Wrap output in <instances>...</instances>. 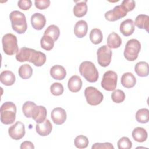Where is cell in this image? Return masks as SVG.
<instances>
[{"label":"cell","mask_w":149,"mask_h":149,"mask_svg":"<svg viewBox=\"0 0 149 149\" xmlns=\"http://www.w3.org/2000/svg\"><path fill=\"white\" fill-rule=\"evenodd\" d=\"M12 29L18 34H23L27 29L26 18L24 13L18 10L11 12L9 15Z\"/></svg>","instance_id":"obj_1"},{"label":"cell","mask_w":149,"mask_h":149,"mask_svg":"<svg viewBox=\"0 0 149 149\" xmlns=\"http://www.w3.org/2000/svg\"><path fill=\"white\" fill-rule=\"evenodd\" d=\"M20 148L21 149H26H26H27V148L34 149V146L31 141H24L23 143H22Z\"/></svg>","instance_id":"obj_42"},{"label":"cell","mask_w":149,"mask_h":149,"mask_svg":"<svg viewBox=\"0 0 149 149\" xmlns=\"http://www.w3.org/2000/svg\"><path fill=\"white\" fill-rule=\"evenodd\" d=\"M118 75L116 72L112 70L107 71L103 75L101 80V87L107 91L115 90L117 85Z\"/></svg>","instance_id":"obj_7"},{"label":"cell","mask_w":149,"mask_h":149,"mask_svg":"<svg viewBox=\"0 0 149 149\" xmlns=\"http://www.w3.org/2000/svg\"><path fill=\"white\" fill-rule=\"evenodd\" d=\"M121 84L127 88L133 87L136 83V79L135 76L130 72H126L122 74L121 77Z\"/></svg>","instance_id":"obj_20"},{"label":"cell","mask_w":149,"mask_h":149,"mask_svg":"<svg viewBox=\"0 0 149 149\" xmlns=\"http://www.w3.org/2000/svg\"><path fill=\"white\" fill-rule=\"evenodd\" d=\"M37 105L32 101H26L22 106V111L26 118H31L33 111Z\"/></svg>","instance_id":"obj_33"},{"label":"cell","mask_w":149,"mask_h":149,"mask_svg":"<svg viewBox=\"0 0 149 149\" xmlns=\"http://www.w3.org/2000/svg\"><path fill=\"white\" fill-rule=\"evenodd\" d=\"M0 112L1 121L2 123L10 125L15 120L16 107L14 103L10 101L5 102L1 105Z\"/></svg>","instance_id":"obj_2"},{"label":"cell","mask_w":149,"mask_h":149,"mask_svg":"<svg viewBox=\"0 0 149 149\" xmlns=\"http://www.w3.org/2000/svg\"><path fill=\"white\" fill-rule=\"evenodd\" d=\"M18 73L20 77L23 79H28L32 76L33 69L30 65L24 64L20 66Z\"/></svg>","instance_id":"obj_29"},{"label":"cell","mask_w":149,"mask_h":149,"mask_svg":"<svg viewBox=\"0 0 149 149\" xmlns=\"http://www.w3.org/2000/svg\"><path fill=\"white\" fill-rule=\"evenodd\" d=\"M119 30L124 36L128 37L132 35L134 31V24L133 20L127 19L123 20L120 24Z\"/></svg>","instance_id":"obj_16"},{"label":"cell","mask_w":149,"mask_h":149,"mask_svg":"<svg viewBox=\"0 0 149 149\" xmlns=\"http://www.w3.org/2000/svg\"><path fill=\"white\" fill-rule=\"evenodd\" d=\"M107 46L109 48H118L122 44V39L116 33L112 32L107 37Z\"/></svg>","instance_id":"obj_22"},{"label":"cell","mask_w":149,"mask_h":149,"mask_svg":"<svg viewBox=\"0 0 149 149\" xmlns=\"http://www.w3.org/2000/svg\"><path fill=\"white\" fill-rule=\"evenodd\" d=\"M16 77L14 73L10 70H3L0 74V81L5 86H12L14 84Z\"/></svg>","instance_id":"obj_21"},{"label":"cell","mask_w":149,"mask_h":149,"mask_svg":"<svg viewBox=\"0 0 149 149\" xmlns=\"http://www.w3.org/2000/svg\"><path fill=\"white\" fill-rule=\"evenodd\" d=\"M84 95L87 102L91 105H97L100 104L104 99L103 94L95 87L90 86L86 88Z\"/></svg>","instance_id":"obj_6"},{"label":"cell","mask_w":149,"mask_h":149,"mask_svg":"<svg viewBox=\"0 0 149 149\" xmlns=\"http://www.w3.org/2000/svg\"><path fill=\"white\" fill-rule=\"evenodd\" d=\"M3 50L8 55H12L19 51L17 40L15 35L8 33L5 34L2 38Z\"/></svg>","instance_id":"obj_4"},{"label":"cell","mask_w":149,"mask_h":149,"mask_svg":"<svg viewBox=\"0 0 149 149\" xmlns=\"http://www.w3.org/2000/svg\"><path fill=\"white\" fill-rule=\"evenodd\" d=\"M52 129V125L49 119H45L41 123H37L36 125V132L41 136L49 135Z\"/></svg>","instance_id":"obj_14"},{"label":"cell","mask_w":149,"mask_h":149,"mask_svg":"<svg viewBox=\"0 0 149 149\" xmlns=\"http://www.w3.org/2000/svg\"><path fill=\"white\" fill-rule=\"evenodd\" d=\"M54 40L47 35H43L40 40L41 48L46 51L51 50L54 46Z\"/></svg>","instance_id":"obj_32"},{"label":"cell","mask_w":149,"mask_h":149,"mask_svg":"<svg viewBox=\"0 0 149 149\" xmlns=\"http://www.w3.org/2000/svg\"><path fill=\"white\" fill-rule=\"evenodd\" d=\"M103 36L101 30L99 29L95 28L91 30L90 33V39L94 44H98L101 42Z\"/></svg>","instance_id":"obj_31"},{"label":"cell","mask_w":149,"mask_h":149,"mask_svg":"<svg viewBox=\"0 0 149 149\" xmlns=\"http://www.w3.org/2000/svg\"><path fill=\"white\" fill-rule=\"evenodd\" d=\"M87 1H79L73 7V13L75 16L77 17H81L84 16L87 12V5L86 4Z\"/></svg>","instance_id":"obj_25"},{"label":"cell","mask_w":149,"mask_h":149,"mask_svg":"<svg viewBox=\"0 0 149 149\" xmlns=\"http://www.w3.org/2000/svg\"><path fill=\"white\" fill-rule=\"evenodd\" d=\"M121 5H122L126 8L127 12H130L134 9L136 3L133 0H123L122 2Z\"/></svg>","instance_id":"obj_41"},{"label":"cell","mask_w":149,"mask_h":149,"mask_svg":"<svg viewBox=\"0 0 149 149\" xmlns=\"http://www.w3.org/2000/svg\"><path fill=\"white\" fill-rule=\"evenodd\" d=\"M136 119L139 123H147L149 120V110L147 108L139 109L136 113Z\"/></svg>","instance_id":"obj_30"},{"label":"cell","mask_w":149,"mask_h":149,"mask_svg":"<svg viewBox=\"0 0 149 149\" xmlns=\"http://www.w3.org/2000/svg\"><path fill=\"white\" fill-rule=\"evenodd\" d=\"M88 139L84 135L77 136L74 140V146L80 149L86 148L88 146Z\"/></svg>","instance_id":"obj_34"},{"label":"cell","mask_w":149,"mask_h":149,"mask_svg":"<svg viewBox=\"0 0 149 149\" xmlns=\"http://www.w3.org/2000/svg\"><path fill=\"white\" fill-rule=\"evenodd\" d=\"M45 61L46 55L44 53L32 49L31 54L29 62L32 63L36 66L40 67L42 66L45 63Z\"/></svg>","instance_id":"obj_12"},{"label":"cell","mask_w":149,"mask_h":149,"mask_svg":"<svg viewBox=\"0 0 149 149\" xmlns=\"http://www.w3.org/2000/svg\"><path fill=\"white\" fill-rule=\"evenodd\" d=\"M97 55L98 63L100 66L107 67L110 64L112 52L107 45L100 47L97 51Z\"/></svg>","instance_id":"obj_8"},{"label":"cell","mask_w":149,"mask_h":149,"mask_svg":"<svg viewBox=\"0 0 149 149\" xmlns=\"http://www.w3.org/2000/svg\"><path fill=\"white\" fill-rule=\"evenodd\" d=\"M32 49L23 47L21 48L19 51L16 53V59L17 61L23 62L26 61H29Z\"/></svg>","instance_id":"obj_26"},{"label":"cell","mask_w":149,"mask_h":149,"mask_svg":"<svg viewBox=\"0 0 149 149\" xmlns=\"http://www.w3.org/2000/svg\"><path fill=\"white\" fill-rule=\"evenodd\" d=\"M134 24L138 28L145 29L147 32H148L149 29V16L147 15H139L135 19Z\"/></svg>","instance_id":"obj_23"},{"label":"cell","mask_w":149,"mask_h":149,"mask_svg":"<svg viewBox=\"0 0 149 149\" xmlns=\"http://www.w3.org/2000/svg\"><path fill=\"white\" fill-rule=\"evenodd\" d=\"M127 12V10L122 5H117L113 9L105 12V17L108 21L113 22L126 16Z\"/></svg>","instance_id":"obj_9"},{"label":"cell","mask_w":149,"mask_h":149,"mask_svg":"<svg viewBox=\"0 0 149 149\" xmlns=\"http://www.w3.org/2000/svg\"><path fill=\"white\" fill-rule=\"evenodd\" d=\"M51 117L55 124L60 125L65 122L66 119V112L64 109L61 107L55 108L51 112Z\"/></svg>","instance_id":"obj_11"},{"label":"cell","mask_w":149,"mask_h":149,"mask_svg":"<svg viewBox=\"0 0 149 149\" xmlns=\"http://www.w3.org/2000/svg\"><path fill=\"white\" fill-rule=\"evenodd\" d=\"M8 133L10 137L16 140L22 139L25 135V126L21 122H16L8 129Z\"/></svg>","instance_id":"obj_10"},{"label":"cell","mask_w":149,"mask_h":149,"mask_svg":"<svg viewBox=\"0 0 149 149\" xmlns=\"http://www.w3.org/2000/svg\"><path fill=\"white\" fill-rule=\"evenodd\" d=\"M46 23V19L44 15L40 13H35L31 16V24L36 30H40L44 28Z\"/></svg>","instance_id":"obj_13"},{"label":"cell","mask_w":149,"mask_h":149,"mask_svg":"<svg viewBox=\"0 0 149 149\" xmlns=\"http://www.w3.org/2000/svg\"><path fill=\"white\" fill-rule=\"evenodd\" d=\"M50 74L54 79L61 80L64 79V78L66 77V71L63 66L56 65L51 68Z\"/></svg>","instance_id":"obj_18"},{"label":"cell","mask_w":149,"mask_h":149,"mask_svg":"<svg viewBox=\"0 0 149 149\" xmlns=\"http://www.w3.org/2000/svg\"><path fill=\"white\" fill-rule=\"evenodd\" d=\"M111 98L115 103H121L125 99V93L121 90H115L112 93Z\"/></svg>","instance_id":"obj_35"},{"label":"cell","mask_w":149,"mask_h":149,"mask_svg":"<svg viewBox=\"0 0 149 149\" xmlns=\"http://www.w3.org/2000/svg\"><path fill=\"white\" fill-rule=\"evenodd\" d=\"M132 137L133 139L140 143L145 141L147 139V132L145 129L141 127H137L132 131Z\"/></svg>","instance_id":"obj_24"},{"label":"cell","mask_w":149,"mask_h":149,"mask_svg":"<svg viewBox=\"0 0 149 149\" xmlns=\"http://www.w3.org/2000/svg\"><path fill=\"white\" fill-rule=\"evenodd\" d=\"M44 35H47L51 37L54 41H56L58 39L60 35L59 29L56 25H50L45 30Z\"/></svg>","instance_id":"obj_28"},{"label":"cell","mask_w":149,"mask_h":149,"mask_svg":"<svg viewBox=\"0 0 149 149\" xmlns=\"http://www.w3.org/2000/svg\"><path fill=\"white\" fill-rule=\"evenodd\" d=\"M134 71L140 77H146L149 73L148 64L146 62H137L134 66Z\"/></svg>","instance_id":"obj_27"},{"label":"cell","mask_w":149,"mask_h":149,"mask_svg":"<svg viewBox=\"0 0 149 149\" xmlns=\"http://www.w3.org/2000/svg\"><path fill=\"white\" fill-rule=\"evenodd\" d=\"M50 1L49 0H36L34 4L36 7L38 9H45L49 7L50 5Z\"/></svg>","instance_id":"obj_38"},{"label":"cell","mask_w":149,"mask_h":149,"mask_svg":"<svg viewBox=\"0 0 149 149\" xmlns=\"http://www.w3.org/2000/svg\"><path fill=\"white\" fill-rule=\"evenodd\" d=\"M117 144L119 149H130L132 147V141L127 137H121L118 140Z\"/></svg>","instance_id":"obj_36"},{"label":"cell","mask_w":149,"mask_h":149,"mask_svg":"<svg viewBox=\"0 0 149 149\" xmlns=\"http://www.w3.org/2000/svg\"><path fill=\"white\" fill-rule=\"evenodd\" d=\"M92 149H102V148H105V149H113L114 147L113 145L110 143H97L94 144L92 147Z\"/></svg>","instance_id":"obj_40"},{"label":"cell","mask_w":149,"mask_h":149,"mask_svg":"<svg viewBox=\"0 0 149 149\" xmlns=\"http://www.w3.org/2000/svg\"><path fill=\"white\" fill-rule=\"evenodd\" d=\"M47 114V109L44 106L36 105L33 111L31 118H33L37 123H41L46 119Z\"/></svg>","instance_id":"obj_15"},{"label":"cell","mask_w":149,"mask_h":149,"mask_svg":"<svg viewBox=\"0 0 149 149\" xmlns=\"http://www.w3.org/2000/svg\"><path fill=\"white\" fill-rule=\"evenodd\" d=\"M80 74L85 79L90 83L97 81L98 79V72L95 65L90 61H84L79 66Z\"/></svg>","instance_id":"obj_3"},{"label":"cell","mask_w":149,"mask_h":149,"mask_svg":"<svg viewBox=\"0 0 149 149\" xmlns=\"http://www.w3.org/2000/svg\"><path fill=\"white\" fill-rule=\"evenodd\" d=\"M140 49V42L136 39H130L125 45L123 52L124 56L127 61H134L137 58Z\"/></svg>","instance_id":"obj_5"},{"label":"cell","mask_w":149,"mask_h":149,"mask_svg":"<svg viewBox=\"0 0 149 149\" xmlns=\"http://www.w3.org/2000/svg\"><path fill=\"white\" fill-rule=\"evenodd\" d=\"M63 86L60 83H54L51 84L50 87V91L51 93L55 96H58L63 93Z\"/></svg>","instance_id":"obj_37"},{"label":"cell","mask_w":149,"mask_h":149,"mask_svg":"<svg viewBox=\"0 0 149 149\" xmlns=\"http://www.w3.org/2000/svg\"><path fill=\"white\" fill-rule=\"evenodd\" d=\"M68 87L71 92L77 93L79 91L82 87L81 78L77 75L72 76L68 80Z\"/></svg>","instance_id":"obj_17"},{"label":"cell","mask_w":149,"mask_h":149,"mask_svg":"<svg viewBox=\"0 0 149 149\" xmlns=\"http://www.w3.org/2000/svg\"><path fill=\"white\" fill-rule=\"evenodd\" d=\"M88 25L85 20H81L76 23L74 27V33L78 38L84 37L87 33Z\"/></svg>","instance_id":"obj_19"},{"label":"cell","mask_w":149,"mask_h":149,"mask_svg":"<svg viewBox=\"0 0 149 149\" xmlns=\"http://www.w3.org/2000/svg\"><path fill=\"white\" fill-rule=\"evenodd\" d=\"M19 8L23 10H29L32 5V2L30 0H20L17 2Z\"/></svg>","instance_id":"obj_39"}]
</instances>
